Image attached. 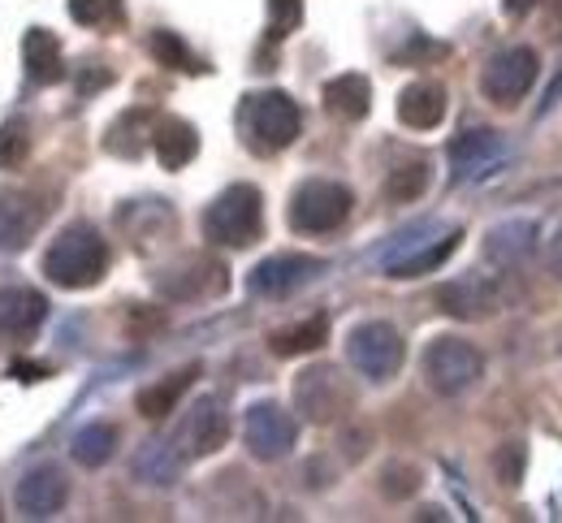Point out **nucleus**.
Returning <instances> with one entry per match:
<instances>
[{"instance_id":"obj_1","label":"nucleus","mask_w":562,"mask_h":523,"mask_svg":"<svg viewBox=\"0 0 562 523\" xmlns=\"http://www.w3.org/2000/svg\"><path fill=\"white\" fill-rule=\"evenodd\" d=\"M44 273L61 291H87L109 273V242L91 225H66L44 251Z\"/></svg>"},{"instance_id":"obj_2","label":"nucleus","mask_w":562,"mask_h":523,"mask_svg":"<svg viewBox=\"0 0 562 523\" xmlns=\"http://www.w3.org/2000/svg\"><path fill=\"white\" fill-rule=\"evenodd\" d=\"M260 229H265V200L247 182L221 191L204 213V234L216 247H251L260 238Z\"/></svg>"},{"instance_id":"obj_3","label":"nucleus","mask_w":562,"mask_h":523,"mask_svg":"<svg viewBox=\"0 0 562 523\" xmlns=\"http://www.w3.org/2000/svg\"><path fill=\"white\" fill-rule=\"evenodd\" d=\"M485 373V360L472 342L463 338H437L428 351H424V376L428 385L441 394V398H454L463 389H472Z\"/></svg>"},{"instance_id":"obj_4","label":"nucleus","mask_w":562,"mask_h":523,"mask_svg":"<svg viewBox=\"0 0 562 523\" xmlns=\"http://www.w3.org/2000/svg\"><path fill=\"white\" fill-rule=\"evenodd\" d=\"M347 360L359 368V376L381 385V380H390L403 368V333L394 325H385V320H363L347 338Z\"/></svg>"},{"instance_id":"obj_5","label":"nucleus","mask_w":562,"mask_h":523,"mask_svg":"<svg viewBox=\"0 0 562 523\" xmlns=\"http://www.w3.org/2000/svg\"><path fill=\"white\" fill-rule=\"evenodd\" d=\"M351 191L342 182H325V178L303 182L290 200V225L299 234H329L351 217Z\"/></svg>"},{"instance_id":"obj_6","label":"nucleus","mask_w":562,"mask_h":523,"mask_svg":"<svg viewBox=\"0 0 562 523\" xmlns=\"http://www.w3.org/2000/svg\"><path fill=\"white\" fill-rule=\"evenodd\" d=\"M459 229H416L403 234V242L385 255V273L390 277H424L432 269H441L454 251H459Z\"/></svg>"},{"instance_id":"obj_7","label":"nucleus","mask_w":562,"mask_h":523,"mask_svg":"<svg viewBox=\"0 0 562 523\" xmlns=\"http://www.w3.org/2000/svg\"><path fill=\"white\" fill-rule=\"evenodd\" d=\"M247 130H251V139L265 151L290 148L299 139V130H303L299 104L285 91H260V95H251V104H247Z\"/></svg>"},{"instance_id":"obj_8","label":"nucleus","mask_w":562,"mask_h":523,"mask_svg":"<svg viewBox=\"0 0 562 523\" xmlns=\"http://www.w3.org/2000/svg\"><path fill=\"white\" fill-rule=\"evenodd\" d=\"M294 407L312 424H334L351 407V385L342 380L338 368H329V364L307 368V373L294 380Z\"/></svg>"},{"instance_id":"obj_9","label":"nucleus","mask_w":562,"mask_h":523,"mask_svg":"<svg viewBox=\"0 0 562 523\" xmlns=\"http://www.w3.org/2000/svg\"><path fill=\"white\" fill-rule=\"evenodd\" d=\"M537 70H541V61H537L532 48H502V53H493L485 75H481V91L490 95L493 104L510 109L532 91Z\"/></svg>"},{"instance_id":"obj_10","label":"nucleus","mask_w":562,"mask_h":523,"mask_svg":"<svg viewBox=\"0 0 562 523\" xmlns=\"http://www.w3.org/2000/svg\"><path fill=\"white\" fill-rule=\"evenodd\" d=\"M243 437H247V450L265 463H278L294 450V437H299V424L290 411H281L278 402H256L247 411V424H243Z\"/></svg>"},{"instance_id":"obj_11","label":"nucleus","mask_w":562,"mask_h":523,"mask_svg":"<svg viewBox=\"0 0 562 523\" xmlns=\"http://www.w3.org/2000/svg\"><path fill=\"white\" fill-rule=\"evenodd\" d=\"M321 273H325V260H316V255H269V260H260V264L251 269L247 286H251V295L281 299V295H290V291L316 282Z\"/></svg>"},{"instance_id":"obj_12","label":"nucleus","mask_w":562,"mask_h":523,"mask_svg":"<svg viewBox=\"0 0 562 523\" xmlns=\"http://www.w3.org/2000/svg\"><path fill=\"white\" fill-rule=\"evenodd\" d=\"M178 442H182V454H187V458H209V454H216V450L229 442V416H225L221 398L204 394V398L187 411V424H182Z\"/></svg>"},{"instance_id":"obj_13","label":"nucleus","mask_w":562,"mask_h":523,"mask_svg":"<svg viewBox=\"0 0 562 523\" xmlns=\"http://www.w3.org/2000/svg\"><path fill=\"white\" fill-rule=\"evenodd\" d=\"M510 156L506 139L497 130H468L450 144V164H454V182H472V178H490L493 169Z\"/></svg>"},{"instance_id":"obj_14","label":"nucleus","mask_w":562,"mask_h":523,"mask_svg":"<svg viewBox=\"0 0 562 523\" xmlns=\"http://www.w3.org/2000/svg\"><path fill=\"white\" fill-rule=\"evenodd\" d=\"M497 286H493L485 273H463V277H454V282H446L441 291H437V307L446 311V316H454V320H485L497 311Z\"/></svg>"},{"instance_id":"obj_15","label":"nucleus","mask_w":562,"mask_h":523,"mask_svg":"<svg viewBox=\"0 0 562 523\" xmlns=\"http://www.w3.org/2000/svg\"><path fill=\"white\" fill-rule=\"evenodd\" d=\"M66 498H70V485H66V476H61L57 467H35V471H26V476L18 480V489H13V507H18L26 520H48V515H57V511L66 507Z\"/></svg>"},{"instance_id":"obj_16","label":"nucleus","mask_w":562,"mask_h":523,"mask_svg":"<svg viewBox=\"0 0 562 523\" xmlns=\"http://www.w3.org/2000/svg\"><path fill=\"white\" fill-rule=\"evenodd\" d=\"M48 320V299L31 286H4L0 291V333L4 338H31Z\"/></svg>"},{"instance_id":"obj_17","label":"nucleus","mask_w":562,"mask_h":523,"mask_svg":"<svg viewBox=\"0 0 562 523\" xmlns=\"http://www.w3.org/2000/svg\"><path fill=\"white\" fill-rule=\"evenodd\" d=\"M537 221H502L485 234V255L493 264H506V269H519L532 251H537Z\"/></svg>"},{"instance_id":"obj_18","label":"nucleus","mask_w":562,"mask_h":523,"mask_svg":"<svg viewBox=\"0 0 562 523\" xmlns=\"http://www.w3.org/2000/svg\"><path fill=\"white\" fill-rule=\"evenodd\" d=\"M22 66H26V75L31 82H44V87H53V82H61L66 78V57H61V39L53 35V31H26V39H22Z\"/></svg>"},{"instance_id":"obj_19","label":"nucleus","mask_w":562,"mask_h":523,"mask_svg":"<svg viewBox=\"0 0 562 523\" xmlns=\"http://www.w3.org/2000/svg\"><path fill=\"white\" fill-rule=\"evenodd\" d=\"M151 151H156V160H160L165 169H182V164L195 160L200 135H195V126L182 122V117H160L156 130H151Z\"/></svg>"},{"instance_id":"obj_20","label":"nucleus","mask_w":562,"mask_h":523,"mask_svg":"<svg viewBox=\"0 0 562 523\" xmlns=\"http://www.w3.org/2000/svg\"><path fill=\"white\" fill-rule=\"evenodd\" d=\"M398 117H403V126H412V130H432V126H441V117H446V91H441L437 82H412V87L398 95Z\"/></svg>"},{"instance_id":"obj_21","label":"nucleus","mask_w":562,"mask_h":523,"mask_svg":"<svg viewBox=\"0 0 562 523\" xmlns=\"http://www.w3.org/2000/svg\"><path fill=\"white\" fill-rule=\"evenodd\" d=\"M40 208L26 195H0V251H22L35 229H40Z\"/></svg>"},{"instance_id":"obj_22","label":"nucleus","mask_w":562,"mask_h":523,"mask_svg":"<svg viewBox=\"0 0 562 523\" xmlns=\"http://www.w3.org/2000/svg\"><path fill=\"white\" fill-rule=\"evenodd\" d=\"M325 109L338 113V117H347V122L368 117V109H372V82L363 75L329 78V82H325Z\"/></svg>"},{"instance_id":"obj_23","label":"nucleus","mask_w":562,"mask_h":523,"mask_svg":"<svg viewBox=\"0 0 562 523\" xmlns=\"http://www.w3.org/2000/svg\"><path fill=\"white\" fill-rule=\"evenodd\" d=\"M200 376V368L191 364V368H178V373H169L165 380H156V385H147L139 394V416L143 420H165L169 411H178V402H182V394L191 389V380Z\"/></svg>"},{"instance_id":"obj_24","label":"nucleus","mask_w":562,"mask_h":523,"mask_svg":"<svg viewBox=\"0 0 562 523\" xmlns=\"http://www.w3.org/2000/svg\"><path fill=\"white\" fill-rule=\"evenodd\" d=\"M325 342H329V320H325V316H307V320H299V325H290V329H278V333L269 338V351L281 355V360H294V355L321 351Z\"/></svg>"},{"instance_id":"obj_25","label":"nucleus","mask_w":562,"mask_h":523,"mask_svg":"<svg viewBox=\"0 0 562 523\" xmlns=\"http://www.w3.org/2000/svg\"><path fill=\"white\" fill-rule=\"evenodd\" d=\"M182 450H173L169 442H147V446L135 454V476H139L143 485H173L178 476H182Z\"/></svg>"},{"instance_id":"obj_26","label":"nucleus","mask_w":562,"mask_h":523,"mask_svg":"<svg viewBox=\"0 0 562 523\" xmlns=\"http://www.w3.org/2000/svg\"><path fill=\"white\" fill-rule=\"evenodd\" d=\"M74 463L82 467H104L113 454H117V429L113 424H87L78 437H74Z\"/></svg>"},{"instance_id":"obj_27","label":"nucleus","mask_w":562,"mask_h":523,"mask_svg":"<svg viewBox=\"0 0 562 523\" xmlns=\"http://www.w3.org/2000/svg\"><path fill=\"white\" fill-rule=\"evenodd\" d=\"M424 191H428V164L424 160H407V164L390 169V178H385L390 204H416Z\"/></svg>"},{"instance_id":"obj_28","label":"nucleus","mask_w":562,"mask_h":523,"mask_svg":"<svg viewBox=\"0 0 562 523\" xmlns=\"http://www.w3.org/2000/svg\"><path fill=\"white\" fill-rule=\"evenodd\" d=\"M147 48H151V57H156L160 66H169V70H200V61L191 57V48H187L173 31H156Z\"/></svg>"},{"instance_id":"obj_29","label":"nucleus","mask_w":562,"mask_h":523,"mask_svg":"<svg viewBox=\"0 0 562 523\" xmlns=\"http://www.w3.org/2000/svg\"><path fill=\"white\" fill-rule=\"evenodd\" d=\"M31 151V135H26V122H4L0 126V169H18Z\"/></svg>"},{"instance_id":"obj_30","label":"nucleus","mask_w":562,"mask_h":523,"mask_svg":"<svg viewBox=\"0 0 562 523\" xmlns=\"http://www.w3.org/2000/svg\"><path fill=\"white\" fill-rule=\"evenodd\" d=\"M524 467H528V450L519 446V442H506V446H497V454H493V471H497V480L502 485H519L524 480Z\"/></svg>"},{"instance_id":"obj_31","label":"nucleus","mask_w":562,"mask_h":523,"mask_svg":"<svg viewBox=\"0 0 562 523\" xmlns=\"http://www.w3.org/2000/svg\"><path fill=\"white\" fill-rule=\"evenodd\" d=\"M70 18L82 26H109L117 18V0H70Z\"/></svg>"},{"instance_id":"obj_32","label":"nucleus","mask_w":562,"mask_h":523,"mask_svg":"<svg viewBox=\"0 0 562 523\" xmlns=\"http://www.w3.org/2000/svg\"><path fill=\"white\" fill-rule=\"evenodd\" d=\"M299 22H303V0H269V26L278 39L290 35Z\"/></svg>"},{"instance_id":"obj_33","label":"nucleus","mask_w":562,"mask_h":523,"mask_svg":"<svg viewBox=\"0 0 562 523\" xmlns=\"http://www.w3.org/2000/svg\"><path fill=\"white\" fill-rule=\"evenodd\" d=\"M390 498H412L416 489H420V471L416 467H403V463H394V467H385V485H381Z\"/></svg>"},{"instance_id":"obj_34","label":"nucleus","mask_w":562,"mask_h":523,"mask_svg":"<svg viewBox=\"0 0 562 523\" xmlns=\"http://www.w3.org/2000/svg\"><path fill=\"white\" fill-rule=\"evenodd\" d=\"M139 122H143V109H135V113H126V117L113 126V135H126V126H139ZM139 148L143 144L135 135H131V139H109V151H122V156H139Z\"/></svg>"},{"instance_id":"obj_35","label":"nucleus","mask_w":562,"mask_h":523,"mask_svg":"<svg viewBox=\"0 0 562 523\" xmlns=\"http://www.w3.org/2000/svg\"><path fill=\"white\" fill-rule=\"evenodd\" d=\"M9 376H18V380H44V376H53V368L48 364H31V360H13Z\"/></svg>"},{"instance_id":"obj_36","label":"nucleus","mask_w":562,"mask_h":523,"mask_svg":"<svg viewBox=\"0 0 562 523\" xmlns=\"http://www.w3.org/2000/svg\"><path fill=\"white\" fill-rule=\"evenodd\" d=\"M546 264H550V273H554V282H562V225L554 229V238L546 242Z\"/></svg>"},{"instance_id":"obj_37","label":"nucleus","mask_w":562,"mask_h":523,"mask_svg":"<svg viewBox=\"0 0 562 523\" xmlns=\"http://www.w3.org/2000/svg\"><path fill=\"white\" fill-rule=\"evenodd\" d=\"M541 0H502V9L510 13V18H524V13H532Z\"/></svg>"},{"instance_id":"obj_38","label":"nucleus","mask_w":562,"mask_h":523,"mask_svg":"<svg viewBox=\"0 0 562 523\" xmlns=\"http://www.w3.org/2000/svg\"><path fill=\"white\" fill-rule=\"evenodd\" d=\"M550 35L562 44V0H550Z\"/></svg>"}]
</instances>
